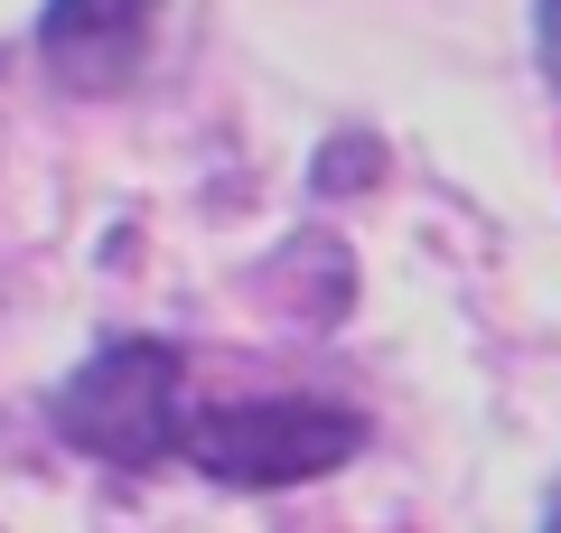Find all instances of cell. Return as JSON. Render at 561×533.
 <instances>
[{"mask_svg": "<svg viewBox=\"0 0 561 533\" xmlns=\"http://www.w3.org/2000/svg\"><path fill=\"white\" fill-rule=\"evenodd\" d=\"M375 169H383V150H375L365 132H346L337 150H319V159H309V188H319V197H346V188H365Z\"/></svg>", "mask_w": 561, "mask_h": 533, "instance_id": "4", "label": "cell"}, {"mask_svg": "<svg viewBox=\"0 0 561 533\" xmlns=\"http://www.w3.org/2000/svg\"><path fill=\"white\" fill-rule=\"evenodd\" d=\"M365 450V412L319 394H253V402H197L187 458L216 487H309Z\"/></svg>", "mask_w": 561, "mask_h": 533, "instance_id": "1", "label": "cell"}, {"mask_svg": "<svg viewBox=\"0 0 561 533\" xmlns=\"http://www.w3.org/2000/svg\"><path fill=\"white\" fill-rule=\"evenodd\" d=\"M57 431L103 468H160L169 450H187L179 412V347L160 337H113L57 384Z\"/></svg>", "mask_w": 561, "mask_h": 533, "instance_id": "2", "label": "cell"}, {"mask_svg": "<svg viewBox=\"0 0 561 533\" xmlns=\"http://www.w3.org/2000/svg\"><path fill=\"white\" fill-rule=\"evenodd\" d=\"M160 20H169V0H47L38 10V57L76 94H113V84L140 76Z\"/></svg>", "mask_w": 561, "mask_h": 533, "instance_id": "3", "label": "cell"}, {"mask_svg": "<svg viewBox=\"0 0 561 533\" xmlns=\"http://www.w3.org/2000/svg\"><path fill=\"white\" fill-rule=\"evenodd\" d=\"M534 20H542V66H552V84H561V0H534Z\"/></svg>", "mask_w": 561, "mask_h": 533, "instance_id": "5", "label": "cell"}, {"mask_svg": "<svg viewBox=\"0 0 561 533\" xmlns=\"http://www.w3.org/2000/svg\"><path fill=\"white\" fill-rule=\"evenodd\" d=\"M542 533H561V477H552V506H542Z\"/></svg>", "mask_w": 561, "mask_h": 533, "instance_id": "6", "label": "cell"}]
</instances>
